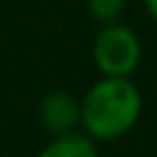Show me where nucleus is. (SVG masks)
Segmentation results:
<instances>
[{
	"label": "nucleus",
	"mask_w": 157,
	"mask_h": 157,
	"mask_svg": "<svg viewBox=\"0 0 157 157\" xmlns=\"http://www.w3.org/2000/svg\"><path fill=\"white\" fill-rule=\"evenodd\" d=\"M144 116V91L132 77H97L80 97V132L97 144L127 138Z\"/></svg>",
	"instance_id": "1"
},
{
	"label": "nucleus",
	"mask_w": 157,
	"mask_h": 157,
	"mask_svg": "<svg viewBox=\"0 0 157 157\" xmlns=\"http://www.w3.org/2000/svg\"><path fill=\"white\" fill-rule=\"evenodd\" d=\"M144 61V41L132 25H99L91 39V63L99 77H135Z\"/></svg>",
	"instance_id": "2"
},
{
	"label": "nucleus",
	"mask_w": 157,
	"mask_h": 157,
	"mask_svg": "<svg viewBox=\"0 0 157 157\" xmlns=\"http://www.w3.org/2000/svg\"><path fill=\"white\" fill-rule=\"evenodd\" d=\"M36 119L39 127L47 132V138L80 132V97L63 88H52L39 99Z\"/></svg>",
	"instance_id": "3"
},
{
	"label": "nucleus",
	"mask_w": 157,
	"mask_h": 157,
	"mask_svg": "<svg viewBox=\"0 0 157 157\" xmlns=\"http://www.w3.org/2000/svg\"><path fill=\"white\" fill-rule=\"evenodd\" d=\"M36 157H102V155H99V144L91 141L86 132H72V135L47 138V144L36 152Z\"/></svg>",
	"instance_id": "4"
},
{
	"label": "nucleus",
	"mask_w": 157,
	"mask_h": 157,
	"mask_svg": "<svg viewBox=\"0 0 157 157\" xmlns=\"http://www.w3.org/2000/svg\"><path fill=\"white\" fill-rule=\"evenodd\" d=\"M86 11L97 25L121 22L127 11V0H86Z\"/></svg>",
	"instance_id": "5"
},
{
	"label": "nucleus",
	"mask_w": 157,
	"mask_h": 157,
	"mask_svg": "<svg viewBox=\"0 0 157 157\" xmlns=\"http://www.w3.org/2000/svg\"><path fill=\"white\" fill-rule=\"evenodd\" d=\"M141 6H144L146 17H149V19L157 25V0H141Z\"/></svg>",
	"instance_id": "6"
}]
</instances>
